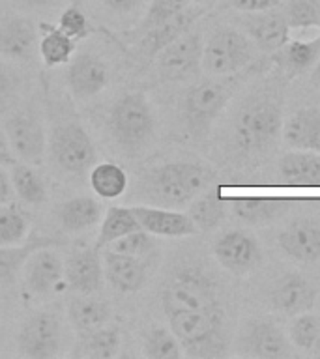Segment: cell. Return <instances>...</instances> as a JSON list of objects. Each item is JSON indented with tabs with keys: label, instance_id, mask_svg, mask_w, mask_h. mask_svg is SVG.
I'll list each match as a JSON object with an SVG mask.
<instances>
[{
	"label": "cell",
	"instance_id": "38",
	"mask_svg": "<svg viewBox=\"0 0 320 359\" xmlns=\"http://www.w3.org/2000/svg\"><path fill=\"white\" fill-rule=\"evenodd\" d=\"M283 13L291 32L320 28V0H288Z\"/></svg>",
	"mask_w": 320,
	"mask_h": 359
},
{
	"label": "cell",
	"instance_id": "23",
	"mask_svg": "<svg viewBox=\"0 0 320 359\" xmlns=\"http://www.w3.org/2000/svg\"><path fill=\"white\" fill-rule=\"evenodd\" d=\"M281 180L298 187H316L320 185V154L309 150L288 151L277 165Z\"/></svg>",
	"mask_w": 320,
	"mask_h": 359
},
{
	"label": "cell",
	"instance_id": "15",
	"mask_svg": "<svg viewBox=\"0 0 320 359\" xmlns=\"http://www.w3.org/2000/svg\"><path fill=\"white\" fill-rule=\"evenodd\" d=\"M64 279L77 294H95L101 290L105 271L103 257L98 247H84L73 251L64 262Z\"/></svg>",
	"mask_w": 320,
	"mask_h": 359
},
{
	"label": "cell",
	"instance_id": "24",
	"mask_svg": "<svg viewBox=\"0 0 320 359\" xmlns=\"http://www.w3.org/2000/svg\"><path fill=\"white\" fill-rule=\"evenodd\" d=\"M67 316L77 337L100 330L111 318V307L92 294H79L67 303Z\"/></svg>",
	"mask_w": 320,
	"mask_h": 359
},
{
	"label": "cell",
	"instance_id": "27",
	"mask_svg": "<svg viewBox=\"0 0 320 359\" xmlns=\"http://www.w3.org/2000/svg\"><path fill=\"white\" fill-rule=\"evenodd\" d=\"M120 331L114 325H103L100 330L79 337L77 346L73 348L75 358L84 359H112L120 353Z\"/></svg>",
	"mask_w": 320,
	"mask_h": 359
},
{
	"label": "cell",
	"instance_id": "29",
	"mask_svg": "<svg viewBox=\"0 0 320 359\" xmlns=\"http://www.w3.org/2000/svg\"><path fill=\"white\" fill-rule=\"evenodd\" d=\"M320 58V36L311 39H288L281 49V64L291 77L309 72Z\"/></svg>",
	"mask_w": 320,
	"mask_h": 359
},
{
	"label": "cell",
	"instance_id": "26",
	"mask_svg": "<svg viewBox=\"0 0 320 359\" xmlns=\"http://www.w3.org/2000/svg\"><path fill=\"white\" fill-rule=\"evenodd\" d=\"M60 241L45 236H32L19 245H0V286L15 279L25 268L28 257L41 247H58Z\"/></svg>",
	"mask_w": 320,
	"mask_h": 359
},
{
	"label": "cell",
	"instance_id": "22",
	"mask_svg": "<svg viewBox=\"0 0 320 359\" xmlns=\"http://www.w3.org/2000/svg\"><path fill=\"white\" fill-rule=\"evenodd\" d=\"M38 45V30L22 17H8L0 21V55L13 60H27Z\"/></svg>",
	"mask_w": 320,
	"mask_h": 359
},
{
	"label": "cell",
	"instance_id": "10",
	"mask_svg": "<svg viewBox=\"0 0 320 359\" xmlns=\"http://www.w3.org/2000/svg\"><path fill=\"white\" fill-rule=\"evenodd\" d=\"M202 49L204 41L201 34L193 30L184 34L156 56L161 77L176 83L196 77L202 72Z\"/></svg>",
	"mask_w": 320,
	"mask_h": 359
},
{
	"label": "cell",
	"instance_id": "6",
	"mask_svg": "<svg viewBox=\"0 0 320 359\" xmlns=\"http://www.w3.org/2000/svg\"><path fill=\"white\" fill-rule=\"evenodd\" d=\"M51 151H53L56 167L73 176H83L90 172V168L98 161L94 140L84 129L83 123L77 120H69L55 128L53 140H51Z\"/></svg>",
	"mask_w": 320,
	"mask_h": 359
},
{
	"label": "cell",
	"instance_id": "12",
	"mask_svg": "<svg viewBox=\"0 0 320 359\" xmlns=\"http://www.w3.org/2000/svg\"><path fill=\"white\" fill-rule=\"evenodd\" d=\"M241 28L246 30L255 47L262 53L281 50L291 39V27L285 13L277 8L244 13Z\"/></svg>",
	"mask_w": 320,
	"mask_h": 359
},
{
	"label": "cell",
	"instance_id": "4",
	"mask_svg": "<svg viewBox=\"0 0 320 359\" xmlns=\"http://www.w3.org/2000/svg\"><path fill=\"white\" fill-rule=\"evenodd\" d=\"M109 128L118 146H122L129 154L140 151L150 142L156 129V116L152 111L150 101L140 92L124 94L112 105L109 114Z\"/></svg>",
	"mask_w": 320,
	"mask_h": 359
},
{
	"label": "cell",
	"instance_id": "25",
	"mask_svg": "<svg viewBox=\"0 0 320 359\" xmlns=\"http://www.w3.org/2000/svg\"><path fill=\"white\" fill-rule=\"evenodd\" d=\"M103 217V206L92 196H75L58 206V221L69 234L92 229Z\"/></svg>",
	"mask_w": 320,
	"mask_h": 359
},
{
	"label": "cell",
	"instance_id": "40",
	"mask_svg": "<svg viewBox=\"0 0 320 359\" xmlns=\"http://www.w3.org/2000/svg\"><path fill=\"white\" fill-rule=\"evenodd\" d=\"M107 249L142 258L156 249V240H154V234L146 232L145 229H137L133 232H129V234L122 236V238H118V240L111 241L107 245Z\"/></svg>",
	"mask_w": 320,
	"mask_h": 359
},
{
	"label": "cell",
	"instance_id": "48",
	"mask_svg": "<svg viewBox=\"0 0 320 359\" xmlns=\"http://www.w3.org/2000/svg\"><path fill=\"white\" fill-rule=\"evenodd\" d=\"M309 353H311L313 358L320 359V330H319V335H316V339H314V344L311 346V350H309Z\"/></svg>",
	"mask_w": 320,
	"mask_h": 359
},
{
	"label": "cell",
	"instance_id": "44",
	"mask_svg": "<svg viewBox=\"0 0 320 359\" xmlns=\"http://www.w3.org/2000/svg\"><path fill=\"white\" fill-rule=\"evenodd\" d=\"M101 4L114 13H131L142 4V0H101Z\"/></svg>",
	"mask_w": 320,
	"mask_h": 359
},
{
	"label": "cell",
	"instance_id": "21",
	"mask_svg": "<svg viewBox=\"0 0 320 359\" xmlns=\"http://www.w3.org/2000/svg\"><path fill=\"white\" fill-rule=\"evenodd\" d=\"M283 139L294 150L320 154V111L314 107L300 109L283 122Z\"/></svg>",
	"mask_w": 320,
	"mask_h": 359
},
{
	"label": "cell",
	"instance_id": "2",
	"mask_svg": "<svg viewBox=\"0 0 320 359\" xmlns=\"http://www.w3.org/2000/svg\"><path fill=\"white\" fill-rule=\"evenodd\" d=\"M215 174L202 163L168 161L140 176L137 193L146 204L161 208H184L212 187Z\"/></svg>",
	"mask_w": 320,
	"mask_h": 359
},
{
	"label": "cell",
	"instance_id": "16",
	"mask_svg": "<svg viewBox=\"0 0 320 359\" xmlns=\"http://www.w3.org/2000/svg\"><path fill=\"white\" fill-rule=\"evenodd\" d=\"M140 229L161 238H189L199 234L196 224L189 217V213L176 212L173 208L137 204L131 208Z\"/></svg>",
	"mask_w": 320,
	"mask_h": 359
},
{
	"label": "cell",
	"instance_id": "50",
	"mask_svg": "<svg viewBox=\"0 0 320 359\" xmlns=\"http://www.w3.org/2000/svg\"><path fill=\"white\" fill-rule=\"evenodd\" d=\"M191 2H195L196 6H202V8H204V6L213 4V2H215V0H191Z\"/></svg>",
	"mask_w": 320,
	"mask_h": 359
},
{
	"label": "cell",
	"instance_id": "34",
	"mask_svg": "<svg viewBox=\"0 0 320 359\" xmlns=\"http://www.w3.org/2000/svg\"><path fill=\"white\" fill-rule=\"evenodd\" d=\"M230 204L236 217L253 226L274 221L285 208V202L275 198H236Z\"/></svg>",
	"mask_w": 320,
	"mask_h": 359
},
{
	"label": "cell",
	"instance_id": "7",
	"mask_svg": "<svg viewBox=\"0 0 320 359\" xmlns=\"http://www.w3.org/2000/svg\"><path fill=\"white\" fill-rule=\"evenodd\" d=\"M19 353L30 359H51L60 353L62 331L56 314L36 311L22 322L19 337Z\"/></svg>",
	"mask_w": 320,
	"mask_h": 359
},
{
	"label": "cell",
	"instance_id": "49",
	"mask_svg": "<svg viewBox=\"0 0 320 359\" xmlns=\"http://www.w3.org/2000/svg\"><path fill=\"white\" fill-rule=\"evenodd\" d=\"M313 81L316 84H320V58H319V62H316V64H314V67H313Z\"/></svg>",
	"mask_w": 320,
	"mask_h": 359
},
{
	"label": "cell",
	"instance_id": "1",
	"mask_svg": "<svg viewBox=\"0 0 320 359\" xmlns=\"http://www.w3.org/2000/svg\"><path fill=\"white\" fill-rule=\"evenodd\" d=\"M283 101L258 92L244 101L232 122V148L241 161L260 159L272 151L283 129Z\"/></svg>",
	"mask_w": 320,
	"mask_h": 359
},
{
	"label": "cell",
	"instance_id": "9",
	"mask_svg": "<svg viewBox=\"0 0 320 359\" xmlns=\"http://www.w3.org/2000/svg\"><path fill=\"white\" fill-rule=\"evenodd\" d=\"M238 352L258 359H285L292 355V342L272 320H249L238 337Z\"/></svg>",
	"mask_w": 320,
	"mask_h": 359
},
{
	"label": "cell",
	"instance_id": "32",
	"mask_svg": "<svg viewBox=\"0 0 320 359\" xmlns=\"http://www.w3.org/2000/svg\"><path fill=\"white\" fill-rule=\"evenodd\" d=\"M137 229H140V224L131 208L111 206L107 210L105 217H101L95 247L105 249L111 241L118 240V238H122V236L129 234V232H133Z\"/></svg>",
	"mask_w": 320,
	"mask_h": 359
},
{
	"label": "cell",
	"instance_id": "47",
	"mask_svg": "<svg viewBox=\"0 0 320 359\" xmlns=\"http://www.w3.org/2000/svg\"><path fill=\"white\" fill-rule=\"evenodd\" d=\"M19 4L27 6V8H41V6L51 4V0H17Z\"/></svg>",
	"mask_w": 320,
	"mask_h": 359
},
{
	"label": "cell",
	"instance_id": "3",
	"mask_svg": "<svg viewBox=\"0 0 320 359\" xmlns=\"http://www.w3.org/2000/svg\"><path fill=\"white\" fill-rule=\"evenodd\" d=\"M236 79L213 77L193 84L182 101L185 128L195 139L206 137L236 92Z\"/></svg>",
	"mask_w": 320,
	"mask_h": 359
},
{
	"label": "cell",
	"instance_id": "14",
	"mask_svg": "<svg viewBox=\"0 0 320 359\" xmlns=\"http://www.w3.org/2000/svg\"><path fill=\"white\" fill-rule=\"evenodd\" d=\"M67 86L79 100L94 97L109 83V67L100 56L92 53H77L67 62Z\"/></svg>",
	"mask_w": 320,
	"mask_h": 359
},
{
	"label": "cell",
	"instance_id": "36",
	"mask_svg": "<svg viewBox=\"0 0 320 359\" xmlns=\"http://www.w3.org/2000/svg\"><path fill=\"white\" fill-rule=\"evenodd\" d=\"M145 358L150 359H180L184 358V350L180 346L178 339L174 335L171 327H152L145 337L142 344Z\"/></svg>",
	"mask_w": 320,
	"mask_h": 359
},
{
	"label": "cell",
	"instance_id": "39",
	"mask_svg": "<svg viewBox=\"0 0 320 359\" xmlns=\"http://www.w3.org/2000/svg\"><path fill=\"white\" fill-rule=\"evenodd\" d=\"M320 320L309 313L296 314L292 320L291 327H288V339H291L292 346H296L298 350L309 352L311 346L314 344V339L319 335Z\"/></svg>",
	"mask_w": 320,
	"mask_h": 359
},
{
	"label": "cell",
	"instance_id": "33",
	"mask_svg": "<svg viewBox=\"0 0 320 359\" xmlns=\"http://www.w3.org/2000/svg\"><path fill=\"white\" fill-rule=\"evenodd\" d=\"M10 178L11 185H13V191L27 204L38 206V204H44L47 201V187H45L44 178L39 176L38 170L34 168V165L17 161L11 167Z\"/></svg>",
	"mask_w": 320,
	"mask_h": 359
},
{
	"label": "cell",
	"instance_id": "28",
	"mask_svg": "<svg viewBox=\"0 0 320 359\" xmlns=\"http://www.w3.org/2000/svg\"><path fill=\"white\" fill-rule=\"evenodd\" d=\"M90 187L105 201H114L128 191V174L116 163H95L88 172Z\"/></svg>",
	"mask_w": 320,
	"mask_h": 359
},
{
	"label": "cell",
	"instance_id": "30",
	"mask_svg": "<svg viewBox=\"0 0 320 359\" xmlns=\"http://www.w3.org/2000/svg\"><path fill=\"white\" fill-rule=\"evenodd\" d=\"M189 217L201 230H213L227 217V201L219 195V189L208 187L189 204Z\"/></svg>",
	"mask_w": 320,
	"mask_h": 359
},
{
	"label": "cell",
	"instance_id": "43",
	"mask_svg": "<svg viewBox=\"0 0 320 359\" xmlns=\"http://www.w3.org/2000/svg\"><path fill=\"white\" fill-rule=\"evenodd\" d=\"M17 161L19 159H17L13 150H11L8 135H6L4 128H0V167H13Z\"/></svg>",
	"mask_w": 320,
	"mask_h": 359
},
{
	"label": "cell",
	"instance_id": "20",
	"mask_svg": "<svg viewBox=\"0 0 320 359\" xmlns=\"http://www.w3.org/2000/svg\"><path fill=\"white\" fill-rule=\"evenodd\" d=\"M202 15V8H185L184 11H180L178 15L168 19L167 22H163L159 27L152 28L146 34H142L139 38V49L146 58H156L165 47L174 43L176 39L182 38L184 34H187L193 28L199 17Z\"/></svg>",
	"mask_w": 320,
	"mask_h": 359
},
{
	"label": "cell",
	"instance_id": "13",
	"mask_svg": "<svg viewBox=\"0 0 320 359\" xmlns=\"http://www.w3.org/2000/svg\"><path fill=\"white\" fill-rule=\"evenodd\" d=\"M316 286L300 273H285L275 280L268 292L269 305L286 314V316H296V314L309 313L316 302Z\"/></svg>",
	"mask_w": 320,
	"mask_h": 359
},
{
	"label": "cell",
	"instance_id": "37",
	"mask_svg": "<svg viewBox=\"0 0 320 359\" xmlns=\"http://www.w3.org/2000/svg\"><path fill=\"white\" fill-rule=\"evenodd\" d=\"M187 6H189V0H152L145 17L133 28V36L140 38L142 34H146L152 28L159 27L163 22H167L168 19L178 15L180 11H184Z\"/></svg>",
	"mask_w": 320,
	"mask_h": 359
},
{
	"label": "cell",
	"instance_id": "31",
	"mask_svg": "<svg viewBox=\"0 0 320 359\" xmlns=\"http://www.w3.org/2000/svg\"><path fill=\"white\" fill-rule=\"evenodd\" d=\"M75 43L69 36L62 32L58 25H41V38L38 41L39 55L44 64L49 67L62 66L72 60L75 55Z\"/></svg>",
	"mask_w": 320,
	"mask_h": 359
},
{
	"label": "cell",
	"instance_id": "46",
	"mask_svg": "<svg viewBox=\"0 0 320 359\" xmlns=\"http://www.w3.org/2000/svg\"><path fill=\"white\" fill-rule=\"evenodd\" d=\"M11 198H13V185L10 174L6 172L4 167H0V204L11 202Z\"/></svg>",
	"mask_w": 320,
	"mask_h": 359
},
{
	"label": "cell",
	"instance_id": "41",
	"mask_svg": "<svg viewBox=\"0 0 320 359\" xmlns=\"http://www.w3.org/2000/svg\"><path fill=\"white\" fill-rule=\"evenodd\" d=\"M58 28L62 32L69 36L73 41H81V39L90 36V22L83 11L79 10L77 6H67L66 10L62 11Z\"/></svg>",
	"mask_w": 320,
	"mask_h": 359
},
{
	"label": "cell",
	"instance_id": "42",
	"mask_svg": "<svg viewBox=\"0 0 320 359\" xmlns=\"http://www.w3.org/2000/svg\"><path fill=\"white\" fill-rule=\"evenodd\" d=\"M229 4L241 13H253V11L279 8L281 0H229Z\"/></svg>",
	"mask_w": 320,
	"mask_h": 359
},
{
	"label": "cell",
	"instance_id": "11",
	"mask_svg": "<svg viewBox=\"0 0 320 359\" xmlns=\"http://www.w3.org/2000/svg\"><path fill=\"white\" fill-rule=\"evenodd\" d=\"M4 131L19 161L34 167L41 165L47 148V137L44 126L32 112H15L6 120Z\"/></svg>",
	"mask_w": 320,
	"mask_h": 359
},
{
	"label": "cell",
	"instance_id": "17",
	"mask_svg": "<svg viewBox=\"0 0 320 359\" xmlns=\"http://www.w3.org/2000/svg\"><path fill=\"white\" fill-rule=\"evenodd\" d=\"M279 249L286 257L302 264L320 260V226L307 219H298L277 236Z\"/></svg>",
	"mask_w": 320,
	"mask_h": 359
},
{
	"label": "cell",
	"instance_id": "19",
	"mask_svg": "<svg viewBox=\"0 0 320 359\" xmlns=\"http://www.w3.org/2000/svg\"><path fill=\"white\" fill-rule=\"evenodd\" d=\"M103 271L109 285L122 294L139 292L146 283V264L142 258L107 249L103 252Z\"/></svg>",
	"mask_w": 320,
	"mask_h": 359
},
{
	"label": "cell",
	"instance_id": "18",
	"mask_svg": "<svg viewBox=\"0 0 320 359\" xmlns=\"http://www.w3.org/2000/svg\"><path fill=\"white\" fill-rule=\"evenodd\" d=\"M53 249L55 247H41L25 264V283L32 294L47 296L64 279V262Z\"/></svg>",
	"mask_w": 320,
	"mask_h": 359
},
{
	"label": "cell",
	"instance_id": "5",
	"mask_svg": "<svg viewBox=\"0 0 320 359\" xmlns=\"http://www.w3.org/2000/svg\"><path fill=\"white\" fill-rule=\"evenodd\" d=\"M255 60V43L246 32L232 27H218L202 49V72L210 77L240 73Z\"/></svg>",
	"mask_w": 320,
	"mask_h": 359
},
{
	"label": "cell",
	"instance_id": "35",
	"mask_svg": "<svg viewBox=\"0 0 320 359\" xmlns=\"http://www.w3.org/2000/svg\"><path fill=\"white\" fill-rule=\"evenodd\" d=\"M28 230L27 215L13 202L0 204V245H19L27 241Z\"/></svg>",
	"mask_w": 320,
	"mask_h": 359
},
{
	"label": "cell",
	"instance_id": "8",
	"mask_svg": "<svg viewBox=\"0 0 320 359\" xmlns=\"http://www.w3.org/2000/svg\"><path fill=\"white\" fill-rule=\"evenodd\" d=\"M213 257L232 275H247L262 264L260 243L247 230H227L213 241Z\"/></svg>",
	"mask_w": 320,
	"mask_h": 359
},
{
	"label": "cell",
	"instance_id": "45",
	"mask_svg": "<svg viewBox=\"0 0 320 359\" xmlns=\"http://www.w3.org/2000/svg\"><path fill=\"white\" fill-rule=\"evenodd\" d=\"M13 84H15L13 73L4 62H0V100L13 92Z\"/></svg>",
	"mask_w": 320,
	"mask_h": 359
}]
</instances>
